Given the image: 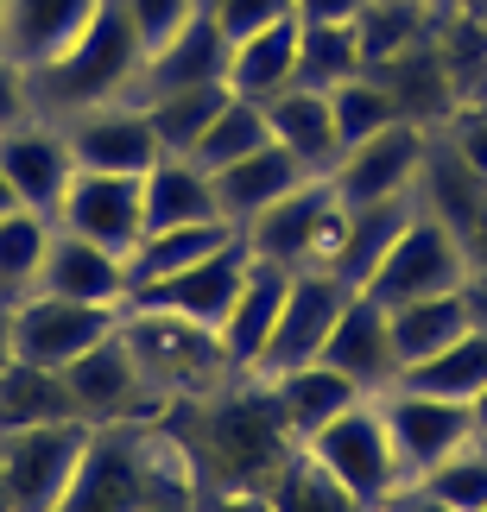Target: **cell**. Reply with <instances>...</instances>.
Returning <instances> with one entry per match:
<instances>
[{"label":"cell","mask_w":487,"mask_h":512,"mask_svg":"<svg viewBox=\"0 0 487 512\" xmlns=\"http://www.w3.org/2000/svg\"><path fill=\"white\" fill-rule=\"evenodd\" d=\"M165 424L178 430L197 494H222V487H266L279 475V462L298 449V437L279 424L266 380H235L216 399L165 411Z\"/></svg>","instance_id":"6da1fadb"},{"label":"cell","mask_w":487,"mask_h":512,"mask_svg":"<svg viewBox=\"0 0 487 512\" xmlns=\"http://www.w3.org/2000/svg\"><path fill=\"white\" fill-rule=\"evenodd\" d=\"M165 494H197V475H190L178 430L165 418L95 424L57 512H140Z\"/></svg>","instance_id":"7a4b0ae2"},{"label":"cell","mask_w":487,"mask_h":512,"mask_svg":"<svg viewBox=\"0 0 487 512\" xmlns=\"http://www.w3.org/2000/svg\"><path fill=\"white\" fill-rule=\"evenodd\" d=\"M140 64H146V45L140 32L127 26V13L102 0V13L89 19V32L57 57V64L32 70V114H51V121H70L95 102H121L140 83Z\"/></svg>","instance_id":"3957f363"},{"label":"cell","mask_w":487,"mask_h":512,"mask_svg":"<svg viewBox=\"0 0 487 512\" xmlns=\"http://www.w3.org/2000/svg\"><path fill=\"white\" fill-rule=\"evenodd\" d=\"M121 336L140 361L152 399L159 411H178V405H197V399H216L222 386H235L241 373L235 361L222 354V336L203 323H184L171 310H146V304H127L121 317Z\"/></svg>","instance_id":"277c9868"},{"label":"cell","mask_w":487,"mask_h":512,"mask_svg":"<svg viewBox=\"0 0 487 512\" xmlns=\"http://www.w3.org/2000/svg\"><path fill=\"white\" fill-rule=\"evenodd\" d=\"M241 234H247L253 260H272L285 272L329 266L336 260V241H342V196H336L329 177H310V184H298L291 196H279L266 215H253Z\"/></svg>","instance_id":"5b68a950"},{"label":"cell","mask_w":487,"mask_h":512,"mask_svg":"<svg viewBox=\"0 0 487 512\" xmlns=\"http://www.w3.org/2000/svg\"><path fill=\"white\" fill-rule=\"evenodd\" d=\"M462 279H469V253H462L456 228L437 222L431 209L418 203V215L405 222V234L393 247H386V260L367 272V298L374 304H412V298H437V291H462Z\"/></svg>","instance_id":"8992f818"},{"label":"cell","mask_w":487,"mask_h":512,"mask_svg":"<svg viewBox=\"0 0 487 512\" xmlns=\"http://www.w3.org/2000/svg\"><path fill=\"white\" fill-rule=\"evenodd\" d=\"M304 449H310V456H317L367 512L393 494V487H405L393 430H386V418H380V399H355L348 411H336V418H329Z\"/></svg>","instance_id":"52a82bcc"},{"label":"cell","mask_w":487,"mask_h":512,"mask_svg":"<svg viewBox=\"0 0 487 512\" xmlns=\"http://www.w3.org/2000/svg\"><path fill=\"white\" fill-rule=\"evenodd\" d=\"M89 424H38L0 437V506L7 512H57L83 462Z\"/></svg>","instance_id":"ba28073f"},{"label":"cell","mask_w":487,"mask_h":512,"mask_svg":"<svg viewBox=\"0 0 487 512\" xmlns=\"http://www.w3.org/2000/svg\"><path fill=\"white\" fill-rule=\"evenodd\" d=\"M348 298H355V285H348V279H336L329 266H304V272H291V285H285V304H279V323H272L266 354L253 361V373H247V380H279V373L304 367V361H317Z\"/></svg>","instance_id":"9c48e42d"},{"label":"cell","mask_w":487,"mask_h":512,"mask_svg":"<svg viewBox=\"0 0 487 512\" xmlns=\"http://www.w3.org/2000/svg\"><path fill=\"white\" fill-rule=\"evenodd\" d=\"M57 228L83 234V241L127 253L146 241V177H121V171H76L64 203H57Z\"/></svg>","instance_id":"30bf717a"},{"label":"cell","mask_w":487,"mask_h":512,"mask_svg":"<svg viewBox=\"0 0 487 512\" xmlns=\"http://www.w3.org/2000/svg\"><path fill=\"white\" fill-rule=\"evenodd\" d=\"M127 310H108V304H76V298H45L32 291L26 304H13V354L19 361H38V367H57L64 373L70 361L114 336Z\"/></svg>","instance_id":"8fae6325"},{"label":"cell","mask_w":487,"mask_h":512,"mask_svg":"<svg viewBox=\"0 0 487 512\" xmlns=\"http://www.w3.org/2000/svg\"><path fill=\"white\" fill-rule=\"evenodd\" d=\"M374 399H380L386 430H393L405 481H424L443 456H456L462 443H475L469 405H456V399H431V392H412V386H386Z\"/></svg>","instance_id":"7c38bea8"},{"label":"cell","mask_w":487,"mask_h":512,"mask_svg":"<svg viewBox=\"0 0 487 512\" xmlns=\"http://www.w3.org/2000/svg\"><path fill=\"white\" fill-rule=\"evenodd\" d=\"M64 380H70V399H76V411H83V424H89V430H95V424L165 418L121 329H114V336H102V342L83 354V361H70V367H64Z\"/></svg>","instance_id":"4fadbf2b"},{"label":"cell","mask_w":487,"mask_h":512,"mask_svg":"<svg viewBox=\"0 0 487 512\" xmlns=\"http://www.w3.org/2000/svg\"><path fill=\"white\" fill-rule=\"evenodd\" d=\"M57 127H64V140H70V152H76V171L146 177L152 165L165 159L159 133H152L146 108L133 102V95H121V102H95V108L70 114V121H57Z\"/></svg>","instance_id":"5bb4252c"},{"label":"cell","mask_w":487,"mask_h":512,"mask_svg":"<svg viewBox=\"0 0 487 512\" xmlns=\"http://www.w3.org/2000/svg\"><path fill=\"white\" fill-rule=\"evenodd\" d=\"M0 171H7L19 209L57 222V203H64V190L76 177V152L51 114H26V121L0 127Z\"/></svg>","instance_id":"9a60e30c"},{"label":"cell","mask_w":487,"mask_h":512,"mask_svg":"<svg viewBox=\"0 0 487 512\" xmlns=\"http://www.w3.org/2000/svg\"><path fill=\"white\" fill-rule=\"evenodd\" d=\"M424 152H431V127L418 121H393L386 133L361 140L355 152H342V165L329 171L342 203H386V196H412L418 190V171H424Z\"/></svg>","instance_id":"2e32d148"},{"label":"cell","mask_w":487,"mask_h":512,"mask_svg":"<svg viewBox=\"0 0 487 512\" xmlns=\"http://www.w3.org/2000/svg\"><path fill=\"white\" fill-rule=\"evenodd\" d=\"M317 361L348 373L367 399L386 392L399 380V348H393V317H386V304H374L367 291H355V298L342 304V317H336V329H329V342H323Z\"/></svg>","instance_id":"e0dca14e"},{"label":"cell","mask_w":487,"mask_h":512,"mask_svg":"<svg viewBox=\"0 0 487 512\" xmlns=\"http://www.w3.org/2000/svg\"><path fill=\"white\" fill-rule=\"evenodd\" d=\"M38 291H45V298H76V304H108V310L133 304V279H127L121 253L95 247V241H83V234H64V228H51Z\"/></svg>","instance_id":"ac0fdd59"},{"label":"cell","mask_w":487,"mask_h":512,"mask_svg":"<svg viewBox=\"0 0 487 512\" xmlns=\"http://www.w3.org/2000/svg\"><path fill=\"white\" fill-rule=\"evenodd\" d=\"M247 266H253V253H247V234H241L235 247L209 253L203 266H190V272H178V279H165V285L133 291V304H146V310H171V317L203 323V329H222L228 304H235V291H241V279H247Z\"/></svg>","instance_id":"d6986e66"},{"label":"cell","mask_w":487,"mask_h":512,"mask_svg":"<svg viewBox=\"0 0 487 512\" xmlns=\"http://www.w3.org/2000/svg\"><path fill=\"white\" fill-rule=\"evenodd\" d=\"M95 13H102V0H7V13H0V51L32 76V70L57 64L89 32Z\"/></svg>","instance_id":"ffe728a7"},{"label":"cell","mask_w":487,"mask_h":512,"mask_svg":"<svg viewBox=\"0 0 487 512\" xmlns=\"http://www.w3.org/2000/svg\"><path fill=\"white\" fill-rule=\"evenodd\" d=\"M197 83H228V38H222V26L203 7L190 13L165 45L146 51L140 83H133V102L165 95V89H197Z\"/></svg>","instance_id":"44dd1931"},{"label":"cell","mask_w":487,"mask_h":512,"mask_svg":"<svg viewBox=\"0 0 487 512\" xmlns=\"http://www.w3.org/2000/svg\"><path fill=\"white\" fill-rule=\"evenodd\" d=\"M266 108V127H272V140H279L291 159H298L310 177H329L342 165V140H336V114H329V95L317 89H279Z\"/></svg>","instance_id":"7402d4cb"},{"label":"cell","mask_w":487,"mask_h":512,"mask_svg":"<svg viewBox=\"0 0 487 512\" xmlns=\"http://www.w3.org/2000/svg\"><path fill=\"white\" fill-rule=\"evenodd\" d=\"M285 285H291V272L285 266H272V260H253L247 266V279L235 291V304H228V317H222V354L235 361V373L247 380L253 361L266 354V336H272V323H279V304H285Z\"/></svg>","instance_id":"603a6c76"},{"label":"cell","mask_w":487,"mask_h":512,"mask_svg":"<svg viewBox=\"0 0 487 512\" xmlns=\"http://www.w3.org/2000/svg\"><path fill=\"white\" fill-rule=\"evenodd\" d=\"M298 184H310V171L291 159V152L279 140H266L260 152H247V159H235L228 171H216V203L235 228H247L253 215H266L279 196H291Z\"/></svg>","instance_id":"cb8c5ba5"},{"label":"cell","mask_w":487,"mask_h":512,"mask_svg":"<svg viewBox=\"0 0 487 512\" xmlns=\"http://www.w3.org/2000/svg\"><path fill=\"white\" fill-rule=\"evenodd\" d=\"M266 392H272V405H279V424L298 443H310L329 418H336V411H348L355 399H367V392L348 380V373H336L329 361L291 367V373H279V380H266Z\"/></svg>","instance_id":"d4e9b609"},{"label":"cell","mask_w":487,"mask_h":512,"mask_svg":"<svg viewBox=\"0 0 487 512\" xmlns=\"http://www.w3.org/2000/svg\"><path fill=\"white\" fill-rule=\"evenodd\" d=\"M418 215V190L412 196H386V203H342V241H336V260L329 272L348 285H367V272L386 260V247L405 234V222Z\"/></svg>","instance_id":"484cf974"},{"label":"cell","mask_w":487,"mask_h":512,"mask_svg":"<svg viewBox=\"0 0 487 512\" xmlns=\"http://www.w3.org/2000/svg\"><path fill=\"white\" fill-rule=\"evenodd\" d=\"M298 83V13L272 19V26L247 32L228 45V89L247 102H272L279 89Z\"/></svg>","instance_id":"4316f807"},{"label":"cell","mask_w":487,"mask_h":512,"mask_svg":"<svg viewBox=\"0 0 487 512\" xmlns=\"http://www.w3.org/2000/svg\"><path fill=\"white\" fill-rule=\"evenodd\" d=\"M38 424H83V411L70 399V380L57 367L13 361L0 367V437L7 430H38Z\"/></svg>","instance_id":"83f0119b"},{"label":"cell","mask_w":487,"mask_h":512,"mask_svg":"<svg viewBox=\"0 0 487 512\" xmlns=\"http://www.w3.org/2000/svg\"><path fill=\"white\" fill-rule=\"evenodd\" d=\"M190 222H228L222 203H216V177L197 159L165 152V159L146 171V234L152 228H190Z\"/></svg>","instance_id":"f1b7e54d"},{"label":"cell","mask_w":487,"mask_h":512,"mask_svg":"<svg viewBox=\"0 0 487 512\" xmlns=\"http://www.w3.org/2000/svg\"><path fill=\"white\" fill-rule=\"evenodd\" d=\"M235 241H241V228H235V222L152 228L146 241L127 253V279H133V291H146V285H165V279H178V272L203 266L209 253H222V247H235Z\"/></svg>","instance_id":"f546056e"},{"label":"cell","mask_w":487,"mask_h":512,"mask_svg":"<svg viewBox=\"0 0 487 512\" xmlns=\"http://www.w3.org/2000/svg\"><path fill=\"white\" fill-rule=\"evenodd\" d=\"M393 386H412V392H431V399L469 405L475 392L487 386V329H462L450 348H437V354H424V361H412Z\"/></svg>","instance_id":"4dcf8cb0"},{"label":"cell","mask_w":487,"mask_h":512,"mask_svg":"<svg viewBox=\"0 0 487 512\" xmlns=\"http://www.w3.org/2000/svg\"><path fill=\"white\" fill-rule=\"evenodd\" d=\"M431 19H437V0H367V13L355 19L367 70H386L405 51L431 45Z\"/></svg>","instance_id":"1f68e13d"},{"label":"cell","mask_w":487,"mask_h":512,"mask_svg":"<svg viewBox=\"0 0 487 512\" xmlns=\"http://www.w3.org/2000/svg\"><path fill=\"white\" fill-rule=\"evenodd\" d=\"M393 348H399V373L424 361V354L450 348L462 329H469V310H462V291H437V298H412V304H393Z\"/></svg>","instance_id":"d6a6232c"},{"label":"cell","mask_w":487,"mask_h":512,"mask_svg":"<svg viewBox=\"0 0 487 512\" xmlns=\"http://www.w3.org/2000/svg\"><path fill=\"white\" fill-rule=\"evenodd\" d=\"M228 83H197V89H165V95H146V121H152V133H159V146L165 152H178V159H190V146L209 133V121L222 114V102H228Z\"/></svg>","instance_id":"836d02e7"},{"label":"cell","mask_w":487,"mask_h":512,"mask_svg":"<svg viewBox=\"0 0 487 512\" xmlns=\"http://www.w3.org/2000/svg\"><path fill=\"white\" fill-rule=\"evenodd\" d=\"M51 215L13 209L0 215V304H26L38 291V272H45V247H51Z\"/></svg>","instance_id":"e575fe53"},{"label":"cell","mask_w":487,"mask_h":512,"mask_svg":"<svg viewBox=\"0 0 487 512\" xmlns=\"http://www.w3.org/2000/svg\"><path fill=\"white\" fill-rule=\"evenodd\" d=\"M266 500L279 506V512H367V506L348 494V487L329 475L317 456H310L304 443L291 449V456L279 462V475L266 481Z\"/></svg>","instance_id":"d590c367"},{"label":"cell","mask_w":487,"mask_h":512,"mask_svg":"<svg viewBox=\"0 0 487 512\" xmlns=\"http://www.w3.org/2000/svg\"><path fill=\"white\" fill-rule=\"evenodd\" d=\"M367 70L361 32L355 26H298V89H342Z\"/></svg>","instance_id":"8d00e7d4"},{"label":"cell","mask_w":487,"mask_h":512,"mask_svg":"<svg viewBox=\"0 0 487 512\" xmlns=\"http://www.w3.org/2000/svg\"><path fill=\"white\" fill-rule=\"evenodd\" d=\"M329 114H336L342 152H355L361 140H374V133H386L393 121H405L399 95L386 89V76H374V70H361L355 83H342V89H329Z\"/></svg>","instance_id":"74e56055"},{"label":"cell","mask_w":487,"mask_h":512,"mask_svg":"<svg viewBox=\"0 0 487 512\" xmlns=\"http://www.w3.org/2000/svg\"><path fill=\"white\" fill-rule=\"evenodd\" d=\"M266 140H272L266 108H260V102H247V95H228L222 114L209 121V133H203L197 146H190V159H197L209 177H216V171H228L235 159H247V152H260Z\"/></svg>","instance_id":"f35d334b"},{"label":"cell","mask_w":487,"mask_h":512,"mask_svg":"<svg viewBox=\"0 0 487 512\" xmlns=\"http://www.w3.org/2000/svg\"><path fill=\"white\" fill-rule=\"evenodd\" d=\"M418 487H431V494L450 500L456 512H481L487 506V449L481 443H462L456 456H443Z\"/></svg>","instance_id":"ab89813d"},{"label":"cell","mask_w":487,"mask_h":512,"mask_svg":"<svg viewBox=\"0 0 487 512\" xmlns=\"http://www.w3.org/2000/svg\"><path fill=\"white\" fill-rule=\"evenodd\" d=\"M437 133L450 140L456 159L487 184V95H475V102H456V114H450V121H443Z\"/></svg>","instance_id":"60d3db41"},{"label":"cell","mask_w":487,"mask_h":512,"mask_svg":"<svg viewBox=\"0 0 487 512\" xmlns=\"http://www.w3.org/2000/svg\"><path fill=\"white\" fill-rule=\"evenodd\" d=\"M114 7L127 13V26L140 32V45L152 51V45H165V38L178 32L184 19H190V13L203 7V0H114Z\"/></svg>","instance_id":"b9f144b4"},{"label":"cell","mask_w":487,"mask_h":512,"mask_svg":"<svg viewBox=\"0 0 487 512\" xmlns=\"http://www.w3.org/2000/svg\"><path fill=\"white\" fill-rule=\"evenodd\" d=\"M203 13L216 19L222 38L235 45V38H247V32L272 26V19H285V13H291V0H203Z\"/></svg>","instance_id":"7bdbcfd3"},{"label":"cell","mask_w":487,"mask_h":512,"mask_svg":"<svg viewBox=\"0 0 487 512\" xmlns=\"http://www.w3.org/2000/svg\"><path fill=\"white\" fill-rule=\"evenodd\" d=\"M26 114H32V76L19 70L7 51H0V127L26 121Z\"/></svg>","instance_id":"ee69618b"},{"label":"cell","mask_w":487,"mask_h":512,"mask_svg":"<svg viewBox=\"0 0 487 512\" xmlns=\"http://www.w3.org/2000/svg\"><path fill=\"white\" fill-rule=\"evenodd\" d=\"M298 26H355L367 13V0H291Z\"/></svg>","instance_id":"f6af8a7d"},{"label":"cell","mask_w":487,"mask_h":512,"mask_svg":"<svg viewBox=\"0 0 487 512\" xmlns=\"http://www.w3.org/2000/svg\"><path fill=\"white\" fill-rule=\"evenodd\" d=\"M203 512H279L266 500V487H222V494H197Z\"/></svg>","instance_id":"bcb514c9"},{"label":"cell","mask_w":487,"mask_h":512,"mask_svg":"<svg viewBox=\"0 0 487 512\" xmlns=\"http://www.w3.org/2000/svg\"><path fill=\"white\" fill-rule=\"evenodd\" d=\"M374 512H456L450 500H437L431 487H418V481H405V487H393V494H386Z\"/></svg>","instance_id":"7dc6e473"},{"label":"cell","mask_w":487,"mask_h":512,"mask_svg":"<svg viewBox=\"0 0 487 512\" xmlns=\"http://www.w3.org/2000/svg\"><path fill=\"white\" fill-rule=\"evenodd\" d=\"M462 310H469V329H487V266L462 279Z\"/></svg>","instance_id":"c3c4849f"},{"label":"cell","mask_w":487,"mask_h":512,"mask_svg":"<svg viewBox=\"0 0 487 512\" xmlns=\"http://www.w3.org/2000/svg\"><path fill=\"white\" fill-rule=\"evenodd\" d=\"M140 512H197V494H165V500H152Z\"/></svg>","instance_id":"681fc988"},{"label":"cell","mask_w":487,"mask_h":512,"mask_svg":"<svg viewBox=\"0 0 487 512\" xmlns=\"http://www.w3.org/2000/svg\"><path fill=\"white\" fill-rule=\"evenodd\" d=\"M7 361H13V310L0 304V367H7Z\"/></svg>","instance_id":"f907efd6"},{"label":"cell","mask_w":487,"mask_h":512,"mask_svg":"<svg viewBox=\"0 0 487 512\" xmlns=\"http://www.w3.org/2000/svg\"><path fill=\"white\" fill-rule=\"evenodd\" d=\"M469 424H475V437H487V386L469 399Z\"/></svg>","instance_id":"816d5d0a"},{"label":"cell","mask_w":487,"mask_h":512,"mask_svg":"<svg viewBox=\"0 0 487 512\" xmlns=\"http://www.w3.org/2000/svg\"><path fill=\"white\" fill-rule=\"evenodd\" d=\"M19 209V196H13V184H7V171H0V215H13Z\"/></svg>","instance_id":"f5cc1de1"},{"label":"cell","mask_w":487,"mask_h":512,"mask_svg":"<svg viewBox=\"0 0 487 512\" xmlns=\"http://www.w3.org/2000/svg\"><path fill=\"white\" fill-rule=\"evenodd\" d=\"M475 443H481V449H487V437H475Z\"/></svg>","instance_id":"db71d44e"},{"label":"cell","mask_w":487,"mask_h":512,"mask_svg":"<svg viewBox=\"0 0 487 512\" xmlns=\"http://www.w3.org/2000/svg\"><path fill=\"white\" fill-rule=\"evenodd\" d=\"M0 13H7V0H0Z\"/></svg>","instance_id":"11a10c76"},{"label":"cell","mask_w":487,"mask_h":512,"mask_svg":"<svg viewBox=\"0 0 487 512\" xmlns=\"http://www.w3.org/2000/svg\"><path fill=\"white\" fill-rule=\"evenodd\" d=\"M0 512H7V506H0Z\"/></svg>","instance_id":"9f6ffc18"},{"label":"cell","mask_w":487,"mask_h":512,"mask_svg":"<svg viewBox=\"0 0 487 512\" xmlns=\"http://www.w3.org/2000/svg\"><path fill=\"white\" fill-rule=\"evenodd\" d=\"M481 512H487V506H481Z\"/></svg>","instance_id":"6f0895ef"},{"label":"cell","mask_w":487,"mask_h":512,"mask_svg":"<svg viewBox=\"0 0 487 512\" xmlns=\"http://www.w3.org/2000/svg\"><path fill=\"white\" fill-rule=\"evenodd\" d=\"M197 512H203V506H197Z\"/></svg>","instance_id":"680465c9"}]
</instances>
